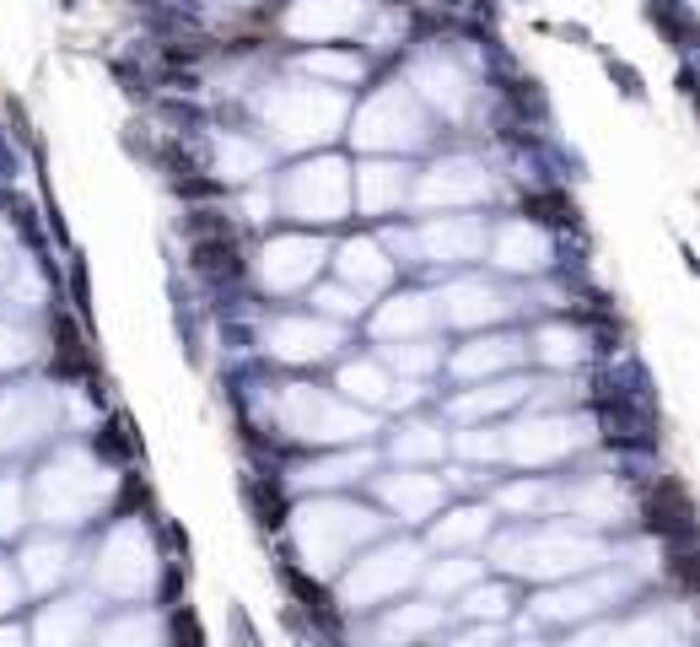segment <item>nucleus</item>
Wrapping results in <instances>:
<instances>
[{
  "instance_id": "nucleus-23",
  "label": "nucleus",
  "mask_w": 700,
  "mask_h": 647,
  "mask_svg": "<svg viewBox=\"0 0 700 647\" xmlns=\"http://www.w3.org/2000/svg\"><path fill=\"white\" fill-rule=\"evenodd\" d=\"M383 502L399 512V518H425L436 502H442V485L431 475H389L383 481Z\"/></svg>"
},
{
  "instance_id": "nucleus-37",
  "label": "nucleus",
  "mask_w": 700,
  "mask_h": 647,
  "mask_svg": "<svg viewBox=\"0 0 700 647\" xmlns=\"http://www.w3.org/2000/svg\"><path fill=\"white\" fill-rule=\"evenodd\" d=\"M259 167H265V152H259V147H249V141H238V136L221 141V173H227V178H249V173H259Z\"/></svg>"
},
{
  "instance_id": "nucleus-4",
  "label": "nucleus",
  "mask_w": 700,
  "mask_h": 647,
  "mask_svg": "<svg viewBox=\"0 0 700 647\" xmlns=\"http://www.w3.org/2000/svg\"><path fill=\"white\" fill-rule=\"evenodd\" d=\"M92 578H98V588L109 599H140V594L156 588V550H151V540H145L140 523H119L103 540Z\"/></svg>"
},
{
  "instance_id": "nucleus-46",
  "label": "nucleus",
  "mask_w": 700,
  "mask_h": 647,
  "mask_svg": "<svg viewBox=\"0 0 700 647\" xmlns=\"http://www.w3.org/2000/svg\"><path fill=\"white\" fill-rule=\"evenodd\" d=\"M16 594H22V583L11 578V567H0V616H5V610L16 605Z\"/></svg>"
},
{
  "instance_id": "nucleus-41",
  "label": "nucleus",
  "mask_w": 700,
  "mask_h": 647,
  "mask_svg": "<svg viewBox=\"0 0 700 647\" xmlns=\"http://www.w3.org/2000/svg\"><path fill=\"white\" fill-rule=\"evenodd\" d=\"M22 529V485L0 481V540H11Z\"/></svg>"
},
{
  "instance_id": "nucleus-8",
  "label": "nucleus",
  "mask_w": 700,
  "mask_h": 647,
  "mask_svg": "<svg viewBox=\"0 0 700 647\" xmlns=\"http://www.w3.org/2000/svg\"><path fill=\"white\" fill-rule=\"evenodd\" d=\"M285 205H291V216H302V221H334V216L351 205V178H345V167L329 157L296 167V173H291V189H285Z\"/></svg>"
},
{
  "instance_id": "nucleus-29",
  "label": "nucleus",
  "mask_w": 700,
  "mask_h": 647,
  "mask_svg": "<svg viewBox=\"0 0 700 647\" xmlns=\"http://www.w3.org/2000/svg\"><path fill=\"white\" fill-rule=\"evenodd\" d=\"M399 194H405V167L378 162V167L361 173V205H367V211H383V205H394Z\"/></svg>"
},
{
  "instance_id": "nucleus-33",
  "label": "nucleus",
  "mask_w": 700,
  "mask_h": 647,
  "mask_svg": "<svg viewBox=\"0 0 700 647\" xmlns=\"http://www.w3.org/2000/svg\"><path fill=\"white\" fill-rule=\"evenodd\" d=\"M420 87H425V98H431V103H442L447 114H458V109H463V87H458V76H453V71H442V65H420Z\"/></svg>"
},
{
  "instance_id": "nucleus-32",
  "label": "nucleus",
  "mask_w": 700,
  "mask_h": 647,
  "mask_svg": "<svg viewBox=\"0 0 700 647\" xmlns=\"http://www.w3.org/2000/svg\"><path fill=\"white\" fill-rule=\"evenodd\" d=\"M507 605H512V599H507V588H501V583H485V588H463V616H469L474 626H485V621L496 626V621L507 616Z\"/></svg>"
},
{
  "instance_id": "nucleus-34",
  "label": "nucleus",
  "mask_w": 700,
  "mask_h": 647,
  "mask_svg": "<svg viewBox=\"0 0 700 647\" xmlns=\"http://www.w3.org/2000/svg\"><path fill=\"white\" fill-rule=\"evenodd\" d=\"M480 534H485V512L480 507H463L447 523H436V545H474Z\"/></svg>"
},
{
  "instance_id": "nucleus-21",
  "label": "nucleus",
  "mask_w": 700,
  "mask_h": 647,
  "mask_svg": "<svg viewBox=\"0 0 700 647\" xmlns=\"http://www.w3.org/2000/svg\"><path fill=\"white\" fill-rule=\"evenodd\" d=\"M560 502H565L576 518H587V523H620V518L631 512L625 491L614 481H587V485H576V491H565Z\"/></svg>"
},
{
  "instance_id": "nucleus-20",
  "label": "nucleus",
  "mask_w": 700,
  "mask_h": 647,
  "mask_svg": "<svg viewBox=\"0 0 700 647\" xmlns=\"http://www.w3.org/2000/svg\"><path fill=\"white\" fill-rule=\"evenodd\" d=\"M496 265L501 270H545L550 265V238L529 221H512L496 232Z\"/></svg>"
},
{
  "instance_id": "nucleus-25",
  "label": "nucleus",
  "mask_w": 700,
  "mask_h": 647,
  "mask_svg": "<svg viewBox=\"0 0 700 647\" xmlns=\"http://www.w3.org/2000/svg\"><path fill=\"white\" fill-rule=\"evenodd\" d=\"M87 647H162V621H156L151 610L119 616V621H109L98 637H87Z\"/></svg>"
},
{
  "instance_id": "nucleus-39",
  "label": "nucleus",
  "mask_w": 700,
  "mask_h": 647,
  "mask_svg": "<svg viewBox=\"0 0 700 647\" xmlns=\"http://www.w3.org/2000/svg\"><path fill=\"white\" fill-rule=\"evenodd\" d=\"M372 459L367 454H345V459H329V465H318V470H302V481H313V485H340V481H351V475H361Z\"/></svg>"
},
{
  "instance_id": "nucleus-15",
  "label": "nucleus",
  "mask_w": 700,
  "mask_h": 647,
  "mask_svg": "<svg viewBox=\"0 0 700 647\" xmlns=\"http://www.w3.org/2000/svg\"><path fill=\"white\" fill-rule=\"evenodd\" d=\"M340 345V329L323 319H280L270 329V351L285 356V361H318Z\"/></svg>"
},
{
  "instance_id": "nucleus-9",
  "label": "nucleus",
  "mask_w": 700,
  "mask_h": 647,
  "mask_svg": "<svg viewBox=\"0 0 700 647\" xmlns=\"http://www.w3.org/2000/svg\"><path fill=\"white\" fill-rule=\"evenodd\" d=\"M593 437V421H571V416H539L529 427H518L501 454H512L518 465H550V459H565L571 448H582Z\"/></svg>"
},
{
  "instance_id": "nucleus-38",
  "label": "nucleus",
  "mask_w": 700,
  "mask_h": 647,
  "mask_svg": "<svg viewBox=\"0 0 700 647\" xmlns=\"http://www.w3.org/2000/svg\"><path fill=\"white\" fill-rule=\"evenodd\" d=\"M474 578H480V567L474 561H442V567H431V588L436 594H463V588H474Z\"/></svg>"
},
{
  "instance_id": "nucleus-5",
  "label": "nucleus",
  "mask_w": 700,
  "mask_h": 647,
  "mask_svg": "<svg viewBox=\"0 0 700 647\" xmlns=\"http://www.w3.org/2000/svg\"><path fill=\"white\" fill-rule=\"evenodd\" d=\"M340 98L334 92H313V87H280L265 98V119L285 147H307V141H323L334 125H340Z\"/></svg>"
},
{
  "instance_id": "nucleus-18",
  "label": "nucleus",
  "mask_w": 700,
  "mask_h": 647,
  "mask_svg": "<svg viewBox=\"0 0 700 647\" xmlns=\"http://www.w3.org/2000/svg\"><path fill=\"white\" fill-rule=\"evenodd\" d=\"M43 416H49V399H43L38 389H11V394H0V448L33 443L38 427H43Z\"/></svg>"
},
{
  "instance_id": "nucleus-14",
  "label": "nucleus",
  "mask_w": 700,
  "mask_h": 647,
  "mask_svg": "<svg viewBox=\"0 0 700 647\" xmlns=\"http://www.w3.org/2000/svg\"><path fill=\"white\" fill-rule=\"evenodd\" d=\"M485 194H491V178H485L480 162H442L420 183V205H469V200H485Z\"/></svg>"
},
{
  "instance_id": "nucleus-3",
  "label": "nucleus",
  "mask_w": 700,
  "mask_h": 647,
  "mask_svg": "<svg viewBox=\"0 0 700 647\" xmlns=\"http://www.w3.org/2000/svg\"><path fill=\"white\" fill-rule=\"evenodd\" d=\"M109 470L87 454H60L43 475H38V512L49 523H87L103 502H109Z\"/></svg>"
},
{
  "instance_id": "nucleus-13",
  "label": "nucleus",
  "mask_w": 700,
  "mask_h": 647,
  "mask_svg": "<svg viewBox=\"0 0 700 647\" xmlns=\"http://www.w3.org/2000/svg\"><path fill=\"white\" fill-rule=\"evenodd\" d=\"M318 265H323V243H313V238H280V243L265 249L259 276H265V287L291 292V287L313 281V270H318Z\"/></svg>"
},
{
  "instance_id": "nucleus-42",
  "label": "nucleus",
  "mask_w": 700,
  "mask_h": 647,
  "mask_svg": "<svg viewBox=\"0 0 700 647\" xmlns=\"http://www.w3.org/2000/svg\"><path fill=\"white\" fill-rule=\"evenodd\" d=\"M27 351H33V345H27V334H22V329H5V324H0V367L22 361Z\"/></svg>"
},
{
  "instance_id": "nucleus-24",
  "label": "nucleus",
  "mask_w": 700,
  "mask_h": 647,
  "mask_svg": "<svg viewBox=\"0 0 700 647\" xmlns=\"http://www.w3.org/2000/svg\"><path fill=\"white\" fill-rule=\"evenodd\" d=\"M523 356V345L518 340H507V334H496V340H474V345H463L458 351V378H480V372H501V367H512Z\"/></svg>"
},
{
  "instance_id": "nucleus-40",
  "label": "nucleus",
  "mask_w": 700,
  "mask_h": 647,
  "mask_svg": "<svg viewBox=\"0 0 700 647\" xmlns=\"http://www.w3.org/2000/svg\"><path fill=\"white\" fill-rule=\"evenodd\" d=\"M394 454H399V459H436V454H442V432H436V427H410V432L394 443Z\"/></svg>"
},
{
  "instance_id": "nucleus-22",
  "label": "nucleus",
  "mask_w": 700,
  "mask_h": 647,
  "mask_svg": "<svg viewBox=\"0 0 700 647\" xmlns=\"http://www.w3.org/2000/svg\"><path fill=\"white\" fill-rule=\"evenodd\" d=\"M442 626V610L436 605H399L383 626H378V643L383 647H416Z\"/></svg>"
},
{
  "instance_id": "nucleus-6",
  "label": "nucleus",
  "mask_w": 700,
  "mask_h": 647,
  "mask_svg": "<svg viewBox=\"0 0 700 647\" xmlns=\"http://www.w3.org/2000/svg\"><path fill=\"white\" fill-rule=\"evenodd\" d=\"M420 572V550L416 545H383V550H372L367 561H356V572L345 578V588H340V599L351 605V610H372V605H383V599H394L399 588H410Z\"/></svg>"
},
{
  "instance_id": "nucleus-1",
  "label": "nucleus",
  "mask_w": 700,
  "mask_h": 647,
  "mask_svg": "<svg viewBox=\"0 0 700 647\" xmlns=\"http://www.w3.org/2000/svg\"><path fill=\"white\" fill-rule=\"evenodd\" d=\"M291 534H296L302 567L318 572V578H329L367 534H378V518L367 507H351V502H313V507L296 512Z\"/></svg>"
},
{
  "instance_id": "nucleus-44",
  "label": "nucleus",
  "mask_w": 700,
  "mask_h": 647,
  "mask_svg": "<svg viewBox=\"0 0 700 647\" xmlns=\"http://www.w3.org/2000/svg\"><path fill=\"white\" fill-rule=\"evenodd\" d=\"M458 448H463L469 459H496V454H501V437H491V432H485V437H480V432H469Z\"/></svg>"
},
{
  "instance_id": "nucleus-16",
  "label": "nucleus",
  "mask_w": 700,
  "mask_h": 647,
  "mask_svg": "<svg viewBox=\"0 0 700 647\" xmlns=\"http://www.w3.org/2000/svg\"><path fill=\"white\" fill-rule=\"evenodd\" d=\"M87 637H92V605L87 599H60L33 626V647H87Z\"/></svg>"
},
{
  "instance_id": "nucleus-12",
  "label": "nucleus",
  "mask_w": 700,
  "mask_h": 647,
  "mask_svg": "<svg viewBox=\"0 0 700 647\" xmlns=\"http://www.w3.org/2000/svg\"><path fill=\"white\" fill-rule=\"evenodd\" d=\"M685 637H690V621L685 616H636V621L587 632L582 643H571V647H685Z\"/></svg>"
},
{
  "instance_id": "nucleus-45",
  "label": "nucleus",
  "mask_w": 700,
  "mask_h": 647,
  "mask_svg": "<svg viewBox=\"0 0 700 647\" xmlns=\"http://www.w3.org/2000/svg\"><path fill=\"white\" fill-rule=\"evenodd\" d=\"M318 308H329V314H356L361 303H356L351 292H318Z\"/></svg>"
},
{
  "instance_id": "nucleus-11",
  "label": "nucleus",
  "mask_w": 700,
  "mask_h": 647,
  "mask_svg": "<svg viewBox=\"0 0 700 647\" xmlns=\"http://www.w3.org/2000/svg\"><path fill=\"white\" fill-rule=\"evenodd\" d=\"M420 136H425V130H420V114L405 92L372 98V103L361 109V119H356V141H361V147H416Z\"/></svg>"
},
{
  "instance_id": "nucleus-43",
  "label": "nucleus",
  "mask_w": 700,
  "mask_h": 647,
  "mask_svg": "<svg viewBox=\"0 0 700 647\" xmlns=\"http://www.w3.org/2000/svg\"><path fill=\"white\" fill-rule=\"evenodd\" d=\"M394 361H399L405 372H425V367L436 361V351H425V345H394Z\"/></svg>"
},
{
  "instance_id": "nucleus-28",
  "label": "nucleus",
  "mask_w": 700,
  "mask_h": 647,
  "mask_svg": "<svg viewBox=\"0 0 700 647\" xmlns=\"http://www.w3.org/2000/svg\"><path fill=\"white\" fill-rule=\"evenodd\" d=\"M431 324V297H399V303H389L383 314H378V334L383 340H405V334H420Z\"/></svg>"
},
{
  "instance_id": "nucleus-2",
  "label": "nucleus",
  "mask_w": 700,
  "mask_h": 647,
  "mask_svg": "<svg viewBox=\"0 0 700 647\" xmlns=\"http://www.w3.org/2000/svg\"><path fill=\"white\" fill-rule=\"evenodd\" d=\"M496 561L507 572H523V578H571V572H587L593 561H603V545L593 534H571V529H534V534H507L496 545Z\"/></svg>"
},
{
  "instance_id": "nucleus-48",
  "label": "nucleus",
  "mask_w": 700,
  "mask_h": 647,
  "mask_svg": "<svg viewBox=\"0 0 700 647\" xmlns=\"http://www.w3.org/2000/svg\"><path fill=\"white\" fill-rule=\"evenodd\" d=\"M0 249H5V232H0Z\"/></svg>"
},
{
  "instance_id": "nucleus-10",
  "label": "nucleus",
  "mask_w": 700,
  "mask_h": 647,
  "mask_svg": "<svg viewBox=\"0 0 700 647\" xmlns=\"http://www.w3.org/2000/svg\"><path fill=\"white\" fill-rule=\"evenodd\" d=\"M631 594V578H587V583H565V588H550V594H539V605H534V616L539 621H550V626H565V621H593L603 605H614V599H625Z\"/></svg>"
},
{
  "instance_id": "nucleus-47",
  "label": "nucleus",
  "mask_w": 700,
  "mask_h": 647,
  "mask_svg": "<svg viewBox=\"0 0 700 647\" xmlns=\"http://www.w3.org/2000/svg\"><path fill=\"white\" fill-rule=\"evenodd\" d=\"M0 647H27V637L16 626H0Z\"/></svg>"
},
{
  "instance_id": "nucleus-7",
  "label": "nucleus",
  "mask_w": 700,
  "mask_h": 647,
  "mask_svg": "<svg viewBox=\"0 0 700 647\" xmlns=\"http://www.w3.org/2000/svg\"><path fill=\"white\" fill-rule=\"evenodd\" d=\"M280 416H285L291 437H318V443H345V437H367L372 432V421L361 410L318 399L313 389H285L280 394Z\"/></svg>"
},
{
  "instance_id": "nucleus-26",
  "label": "nucleus",
  "mask_w": 700,
  "mask_h": 647,
  "mask_svg": "<svg viewBox=\"0 0 700 647\" xmlns=\"http://www.w3.org/2000/svg\"><path fill=\"white\" fill-rule=\"evenodd\" d=\"M65 567H71V550H65L60 540H38V545H27V556H22L27 588H43V594L65 578Z\"/></svg>"
},
{
  "instance_id": "nucleus-17",
  "label": "nucleus",
  "mask_w": 700,
  "mask_h": 647,
  "mask_svg": "<svg viewBox=\"0 0 700 647\" xmlns=\"http://www.w3.org/2000/svg\"><path fill=\"white\" fill-rule=\"evenodd\" d=\"M420 249H425V259L458 265V259H474V254L485 249V232H480L474 221H463V216H442V221H431V227L420 232Z\"/></svg>"
},
{
  "instance_id": "nucleus-36",
  "label": "nucleus",
  "mask_w": 700,
  "mask_h": 647,
  "mask_svg": "<svg viewBox=\"0 0 700 647\" xmlns=\"http://www.w3.org/2000/svg\"><path fill=\"white\" fill-rule=\"evenodd\" d=\"M539 351H545V361H556V367H571V361L587 356V345H582L576 329H545V334H539Z\"/></svg>"
},
{
  "instance_id": "nucleus-19",
  "label": "nucleus",
  "mask_w": 700,
  "mask_h": 647,
  "mask_svg": "<svg viewBox=\"0 0 700 647\" xmlns=\"http://www.w3.org/2000/svg\"><path fill=\"white\" fill-rule=\"evenodd\" d=\"M501 314H507V303L485 281H453L442 292V319L447 324H491V319H501Z\"/></svg>"
},
{
  "instance_id": "nucleus-35",
  "label": "nucleus",
  "mask_w": 700,
  "mask_h": 647,
  "mask_svg": "<svg viewBox=\"0 0 700 647\" xmlns=\"http://www.w3.org/2000/svg\"><path fill=\"white\" fill-rule=\"evenodd\" d=\"M550 502H560V491L556 485H545V481L507 485V491H501V507H507V512H545Z\"/></svg>"
},
{
  "instance_id": "nucleus-30",
  "label": "nucleus",
  "mask_w": 700,
  "mask_h": 647,
  "mask_svg": "<svg viewBox=\"0 0 700 647\" xmlns=\"http://www.w3.org/2000/svg\"><path fill=\"white\" fill-rule=\"evenodd\" d=\"M340 389L351 394V399H367V405H383V399H394V383L372 367V361H351L345 372H340Z\"/></svg>"
},
{
  "instance_id": "nucleus-27",
  "label": "nucleus",
  "mask_w": 700,
  "mask_h": 647,
  "mask_svg": "<svg viewBox=\"0 0 700 647\" xmlns=\"http://www.w3.org/2000/svg\"><path fill=\"white\" fill-rule=\"evenodd\" d=\"M340 276H345L356 292H372V287L389 281V259L378 254V243H351V249L340 254Z\"/></svg>"
},
{
  "instance_id": "nucleus-31",
  "label": "nucleus",
  "mask_w": 700,
  "mask_h": 647,
  "mask_svg": "<svg viewBox=\"0 0 700 647\" xmlns=\"http://www.w3.org/2000/svg\"><path fill=\"white\" fill-rule=\"evenodd\" d=\"M523 399V383H491V389H480V394H463L458 405H453V416H491V410H507V405H518Z\"/></svg>"
}]
</instances>
